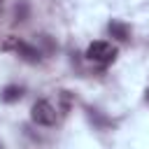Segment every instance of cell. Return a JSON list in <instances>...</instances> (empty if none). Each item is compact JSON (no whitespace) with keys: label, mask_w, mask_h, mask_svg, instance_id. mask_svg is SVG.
Here are the masks:
<instances>
[{"label":"cell","mask_w":149,"mask_h":149,"mask_svg":"<svg viewBox=\"0 0 149 149\" xmlns=\"http://www.w3.org/2000/svg\"><path fill=\"white\" fill-rule=\"evenodd\" d=\"M88 119L95 123V128H107V126H112V119H107V116H102L98 109H88Z\"/></svg>","instance_id":"6"},{"label":"cell","mask_w":149,"mask_h":149,"mask_svg":"<svg viewBox=\"0 0 149 149\" xmlns=\"http://www.w3.org/2000/svg\"><path fill=\"white\" fill-rule=\"evenodd\" d=\"M30 119L37 123V126H54L56 123V109H54V105L49 102V100H37V102H33V107H30Z\"/></svg>","instance_id":"3"},{"label":"cell","mask_w":149,"mask_h":149,"mask_svg":"<svg viewBox=\"0 0 149 149\" xmlns=\"http://www.w3.org/2000/svg\"><path fill=\"white\" fill-rule=\"evenodd\" d=\"M0 149H2V147H0Z\"/></svg>","instance_id":"10"},{"label":"cell","mask_w":149,"mask_h":149,"mask_svg":"<svg viewBox=\"0 0 149 149\" xmlns=\"http://www.w3.org/2000/svg\"><path fill=\"white\" fill-rule=\"evenodd\" d=\"M23 98V86L21 84H7L2 91H0V100L12 105V102H19Z\"/></svg>","instance_id":"5"},{"label":"cell","mask_w":149,"mask_h":149,"mask_svg":"<svg viewBox=\"0 0 149 149\" xmlns=\"http://www.w3.org/2000/svg\"><path fill=\"white\" fill-rule=\"evenodd\" d=\"M2 49H14L16 56L23 58L26 63H40V61H42V51H40L35 44H28V42H23V40H19V37H9V40H5Z\"/></svg>","instance_id":"2"},{"label":"cell","mask_w":149,"mask_h":149,"mask_svg":"<svg viewBox=\"0 0 149 149\" xmlns=\"http://www.w3.org/2000/svg\"><path fill=\"white\" fill-rule=\"evenodd\" d=\"M116 47L112 42H105V40H98V42H91L88 49H86V58L91 63H98V65H109L114 63L116 58Z\"/></svg>","instance_id":"1"},{"label":"cell","mask_w":149,"mask_h":149,"mask_svg":"<svg viewBox=\"0 0 149 149\" xmlns=\"http://www.w3.org/2000/svg\"><path fill=\"white\" fill-rule=\"evenodd\" d=\"M107 33L114 37V40H119V42H126V40H130V28L123 23V21H109L107 23Z\"/></svg>","instance_id":"4"},{"label":"cell","mask_w":149,"mask_h":149,"mask_svg":"<svg viewBox=\"0 0 149 149\" xmlns=\"http://www.w3.org/2000/svg\"><path fill=\"white\" fill-rule=\"evenodd\" d=\"M144 100H147V102H149V88H147V91H144Z\"/></svg>","instance_id":"8"},{"label":"cell","mask_w":149,"mask_h":149,"mask_svg":"<svg viewBox=\"0 0 149 149\" xmlns=\"http://www.w3.org/2000/svg\"><path fill=\"white\" fill-rule=\"evenodd\" d=\"M0 9H2V0H0Z\"/></svg>","instance_id":"9"},{"label":"cell","mask_w":149,"mask_h":149,"mask_svg":"<svg viewBox=\"0 0 149 149\" xmlns=\"http://www.w3.org/2000/svg\"><path fill=\"white\" fill-rule=\"evenodd\" d=\"M26 19H28V2L21 0V2L16 5V9H14V21L19 23V21H26Z\"/></svg>","instance_id":"7"}]
</instances>
